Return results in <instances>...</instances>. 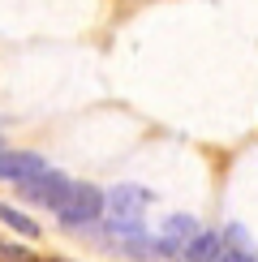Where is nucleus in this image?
Wrapping results in <instances>:
<instances>
[{
  "instance_id": "nucleus-7",
  "label": "nucleus",
  "mask_w": 258,
  "mask_h": 262,
  "mask_svg": "<svg viewBox=\"0 0 258 262\" xmlns=\"http://www.w3.org/2000/svg\"><path fill=\"white\" fill-rule=\"evenodd\" d=\"M0 220H5L13 232H22V236H39V224L30 220V215H22V211H13L9 202H0Z\"/></svg>"
},
{
  "instance_id": "nucleus-4",
  "label": "nucleus",
  "mask_w": 258,
  "mask_h": 262,
  "mask_svg": "<svg viewBox=\"0 0 258 262\" xmlns=\"http://www.w3.org/2000/svg\"><path fill=\"white\" fill-rule=\"evenodd\" d=\"M193 236H198V224L189 215H172L164 224V232H159V241H155V254H185V245Z\"/></svg>"
},
{
  "instance_id": "nucleus-3",
  "label": "nucleus",
  "mask_w": 258,
  "mask_h": 262,
  "mask_svg": "<svg viewBox=\"0 0 258 262\" xmlns=\"http://www.w3.org/2000/svg\"><path fill=\"white\" fill-rule=\"evenodd\" d=\"M64 189H69V177H60V172H39V177H30L26 185H22V198H30V202H43V206H52L56 211V202L64 198Z\"/></svg>"
},
{
  "instance_id": "nucleus-9",
  "label": "nucleus",
  "mask_w": 258,
  "mask_h": 262,
  "mask_svg": "<svg viewBox=\"0 0 258 262\" xmlns=\"http://www.w3.org/2000/svg\"><path fill=\"white\" fill-rule=\"evenodd\" d=\"M56 262H64V258H56Z\"/></svg>"
},
{
  "instance_id": "nucleus-2",
  "label": "nucleus",
  "mask_w": 258,
  "mask_h": 262,
  "mask_svg": "<svg viewBox=\"0 0 258 262\" xmlns=\"http://www.w3.org/2000/svg\"><path fill=\"white\" fill-rule=\"evenodd\" d=\"M39 172H48V163H43V155H35V150H0V181L26 185L30 177H39Z\"/></svg>"
},
{
  "instance_id": "nucleus-6",
  "label": "nucleus",
  "mask_w": 258,
  "mask_h": 262,
  "mask_svg": "<svg viewBox=\"0 0 258 262\" xmlns=\"http://www.w3.org/2000/svg\"><path fill=\"white\" fill-rule=\"evenodd\" d=\"M220 262H258L254 245H250V236H245L241 228H228V245H224Z\"/></svg>"
},
{
  "instance_id": "nucleus-1",
  "label": "nucleus",
  "mask_w": 258,
  "mask_h": 262,
  "mask_svg": "<svg viewBox=\"0 0 258 262\" xmlns=\"http://www.w3.org/2000/svg\"><path fill=\"white\" fill-rule=\"evenodd\" d=\"M103 206H107V198L95 185H86V181H69V189H64V198L56 202V220L60 224H95L103 215Z\"/></svg>"
},
{
  "instance_id": "nucleus-5",
  "label": "nucleus",
  "mask_w": 258,
  "mask_h": 262,
  "mask_svg": "<svg viewBox=\"0 0 258 262\" xmlns=\"http://www.w3.org/2000/svg\"><path fill=\"white\" fill-rule=\"evenodd\" d=\"M220 254H224V241L215 232H198L185 245V262H220Z\"/></svg>"
},
{
  "instance_id": "nucleus-8",
  "label": "nucleus",
  "mask_w": 258,
  "mask_h": 262,
  "mask_svg": "<svg viewBox=\"0 0 258 262\" xmlns=\"http://www.w3.org/2000/svg\"><path fill=\"white\" fill-rule=\"evenodd\" d=\"M0 262H39V258L26 254V249H17V245H5V241H0Z\"/></svg>"
}]
</instances>
